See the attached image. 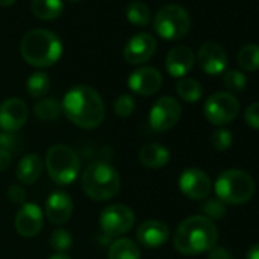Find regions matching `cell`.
Wrapping results in <instances>:
<instances>
[{
    "label": "cell",
    "mask_w": 259,
    "mask_h": 259,
    "mask_svg": "<svg viewBox=\"0 0 259 259\" xmlns=\"http://www.w3.org/2000/svg\"><path fill=\"white\" fill-rule=\"evenodd\" d=\"M179 188L191 200H204L212 191V180L203 169L188 168L179 177Z\"/></svg>",
    "instance_id": "8fae6325"
},
{
    "label": "cell",
    "mask_w": 259,
    "mask_h": 259,
    "mask_svg": "<svg viewBox=\"0 0 259 259\" xmlns=\"http://www.w3.org/2000/svg\"><path fill=\"white\" fill-rule=\"evenodd\" d=\"M34 113L40 120H55L61 113V104L55 98H43L34 105Z\"/></svg>",
    "instance_id": "484cf974"
},
{
    "label": "cell",
    "mask_w": 259,
    "mask_h": 259,
    "mask_svg": "<svg viewBox=\"0 0 259 259\" xmlns=\"http://www.w3.org/2000/svg\"><path fill=\"white\" fill-rule=\"evenodd\" d=\"M163 78L160 72L154 67H139L128 78V87L132 92L141 96H150L160 90Z\"/></svg>",
    "instance_id": "9a60e30c"
},
{
    "label": "cell",
    "mask_w": 259,
    "mask_h": 259,
    "mask_svg": "<svg viewBox=\"0 0 259 259\" xmlns=\"http://www.w3.org/2000/svg\"><path fill=\"white\" fill-rule=\"evenodd\" d=\"M84 194L95 201H107L120 189V177L114 166L104 160L89 163L81 177Z\"/></svg>",
    "instance_id": "277c9868"
},
{
    "label": "cell",
    "mask_w": 259,
    "mask_h": 259,
    "mask_svg": "<svg viewBox=\"0 0 259 259\" xmlns=\"http://www.w3.org/2000/svg\"><path fill=\"white\" fill-rule=\"evenodd\" d=\"M182 117V105L172 96H163L154 102L150 111V126L154 132H168Z\"/></svg>",
    "instance_id": "30bf717a"
},
{
    "label": "cell",
    "mask_w": 259,
    "mask_h": 259,
    "mask_svg": "<svg viewBox=\"0 0 259 259\" xmlns=\"http://www.w3.org/2000/svg\"><path fill=\"white\" fill-rule=\"evenodd\" d=\"M66 117L84 130L98 128L105 117V105L101 95L90 85L72 87L61 104Z\"/></svg>",
    "instance_id": "6da1fadb"
},
{
    "label": "cell",
    "mask_w": 259,
    "mask_h": 259,
    "mask_svg": "<svg viewBox=\"0 0 259 259\" xmlns=\"http://www.w3.org/2000/svg\"><path fill=\"white\" fill-rule=\"evenodd\" d=\"M138 241L147 248L162 247L169 239V227L159 220L144 221L138 229Z\"/></svg>",
    "instance_id": "d6986e66"
},
{
    "label": "cell",
    "mask_w": 259,
    "mask_h": 259,
    "mask_svg": "<svg viewBox=\"0 0 259 259\" xmlns=\"http://www.w3.org/2000/svg\"><path fill=\"white\" fill-rule=\"evenodd\" d=\"M49 259H70V257L67 254H64V253H57V254L51 256Z\"/></svg>",
    "instance_id": "60d3db41"
},
{
    "label": "cell",
    "mask_w": 259,
    "mask_h": 259,
    "mask_svg": "<svg viewBox=\"0 0 259 259\" xmlns=\"http://www.w3.org/2000/svg\"><path fill=\"white\" fill-rule=\"evenodd\" d=\"M210 144L217 151H227L233 144V136L227 128L220 126L218 130H215V132L212 133Z\"/></svg>",
    "instance_id": "4dcf8cb0"
},
{
    "label": "cell",
    "mask_w": 259,
    "mask_h": 259,
    "mask_svg": "<svg viewBox=\"0 0 259 259\" xmlns=\"http://www.w3.org/2000/svg\"><path fill=\"white\" fill-rule=\"evenodd\" d=\"M223 84L227 89L229 93H238L242 92L247 85V78L239 70H227L223 76Z\"/></svg>",
    "instance_id": "f546056e"
},
{
    "label": "cell",
    "mask_w": 259,
    "mask_h": 259,
    "mask_svg": "<svg viewBox=\"0 0 259 259\" xmlns=\"http://www.w3.org/2000/svg\"><path fill=\"white\" fill-rule=\"evenodd\" d=\"M43 210L35 203H25L19 209L14 224L16 230L23 238H34L43 229Z\"/></svg>",
    "instance_id": "5bb4252c"
},
{
    "label": "cell",
    "mask_w": 259,
    "mask_h": 259,
    "mask_svg": "<svg viewBox=\"0 0 259 259\" xmlns=\"http://www.w3.org/2000/svg\"><path fill=\"white\" fill-rule=\"evenodd\" d=\"M218 241V229L204 215H192L183 220L174 233V247L179 253L192 256L210 251Z\"/></svg>",
    "instance_id": "7a4b0ae2"
},
{
    "label": "cell",
    "mask_w": 259,
    "mask_h": 259,
    "mask_svg": "<svg viewBox=\"0 0 259 259\" xmlns=\"http://www.w3.org/2000/svg\"><path fill=\"white\" fill-rule=\"evenodd\" d=\"M195 64V55L188 46H176L172 48L165 60L166 70L174 78H185Z\"/></svg>",
    "instance_id": "e0dca14e"
},
{
    "label": "cell",
    "mask_w": 259,
    "mask_h": 259,
    "mask_svg": "<svg viewBox=\"0 0 259 259\" xmlns=\"http://www.w3.org/2000/svg\"><path fill=\"white\" fill-rule=\"evenodd\" d=\"M8 198L14 204H25L26 203V189L22 185H11L8 189Z\"/></svg>",
    "instance_id": "d590c367"
},
{
    "label": "cell",
    "mask_w": 259,
    "mask_h": 259,
    "mask_svg": "<svg viewBox=\"0 0 259 259\" xmlns=\"http://www.w3.org/2000/svg\"><path fill=\"white\" fill-rule=\"evenodd\" d=\"M125 16L128 22L136 26H147L151 22V13L147 4L144 2H132L126 7Z\"/></svg>",
    "instance_id": "4316f807"
},
{
    "label": "cell",
    "mask_w": 259,
    "mask_h": 259,
    "mask_svg": "<svg viewBox=\"0 0 259 259\" xmlns=\"http://www.w3.org/2000/svg\"><path fill=\"white\" fill-rule=\"evenodd\" d=\"M239 108L241 105L235 95L229 92H217L206 99L203 113L210 123L223 126L235 120L239 113Z\"/></svg>",
    "instance_id": "ba28073f"
},
{
    "label": "cell",
    "mask_w": 259,
    "mask_h": 259,
    "mask_svg": "<svg viewBox=\"0 0 259 259\" xmlns=\"http://www.w3.org/2000/svg\"><path fill=\"white\" fill-rule=\"evenodd\" d=\"M201 210H203V213H204L206 218H209L210 221H213V220L223 218L226 215V210L227 209H226V204L221 200H218V198H209V200H206L203 203Z\"/></svg>",
    "instance_id": "d6a6232c"
},
{
    "label": "cell",
    "mask_w": 259,
    "mask_h": 259,
    "mask_svg": "<svg viewBox=\"0 0 259 259\" xmlns=\"http://www.w3.org/2000/svg\"><path fill=\"white\" fill-rule=\"evenodd\" d=\"M135 212L125 204H111L102 209L99 215V226L105 236L116 238L130 232L135 226Z\"/></svg>",
    "instance_id": "9c48e42d"
},
{
    "label": "cell",
    "mask_w": 259,
    "mask_h": 259,
    "mask_svg": "<svg viewBox=\"0 0 259 259\" xmlns=\"http://www.w3.org/2000/svg\"><path fill=\"white\" fill-rule=\"evenodd\" d=\"M191 28L188 11L176 4L162 7L154 16V29L165 40H180Z\"/></svg>",
    "instance_id": "52a82bcc"
},
{
    "label": "cell",
    "mask_w": 259,
    "mask_h": 259,
    "mask_svg": "<svg viewBox=\"0 0 259 259\" xmlns=\"http://www.w3.org/2000/svg\"><path fill=\"white\" fill-rule=\"evenodd\" d=\"M157 49L156 38L148 32L136 34L123 48V60L128 64H142L153 58Z\"/></svg>",
    "instance_id": "4fadbf2b"
},
{
    "label": "cell",
    "mask_w": 259,
    "mask_h": 259,
    "mask_svg": "<svg viewBox=\"0 0 259 259\" xmlns=\"http://www.w3.org/2000/svg\"><path fill=\"white\" fill-rule=\"evenodd\" d=\"M49 244L57 253H66L67 250H70V247L73 244V238L69 230L57 229L52 232V235L49 238Z\"/></svg>",
    "instance_id": "f1b7e54d"
},
{
    "label": "cell",
    "mask_w": 259,
    "mask_h": 259,
    "mask_svg": "<svg viewBox=\"0 0 259 259\" xmlns=\"http://www.w3.org/2000/svg\"><path fill=\"white\" fill-rule=\"evenodd\" d=\"M207 259H233V256H232V253H230L227 248H224V247H217V245H215V247L209 251Z\"/></svg>",
    "instance_id": "8d00e7d4"
},
{
    "label": "cell",
    "mask_w": 259,
    "mask_h": 259,
    "mask_svg": "<svg viewBox=\"0 0 259 259\" xmlns=\"http://www.w3.org/2000/svg\"><path fill=\"white\" fill-rule=\"evenodd\" d=\"M73 213V201L69 194L55 191L46 201V217L52 224H64Z\"/></svg>",
    "instance_id": "ac0fdd59"
},
{
    "label": "cell",
    "mask_w": 259,
    "mask_h": 259,
    "mask_svg": "<svg viewBox=\"0 0 259 259\" xmlns=\"http://www.w3.org/2000/svg\"><path fill=\"white\" fill-rule=\"evenodd\" d=\"M51 89V78L45 72H34L26 81V90L34 98H43Z\"/></svg>",
    "instance_id": "83f0119b"
},
{
    "label": "cell",
    "mask_w": 259,
    "mask_h": 259,
    "mask_svg": "<svg viewBox=\"0 0 259 259\" xmlns=\"http://www.w3.org/2000/svg\"><path fill=\"white\" fill-rule=\"evenodd\" d=\"M217 198L224 204H242L254 195V180L244 169H226L215 180Z\"/></svg>",
    "instance_id": "5b68a950"
},
{
    "label": "cell",
    "mask_w": 259,
    "mask_h": 259,
    "mask_svg": "<svg viewBox=\"0 0 259 259\" xmlns=\"http://www.w3.org/2000/svg\"><path fill=\"white\" fill-rule=\"evenodd\" d=\"M245 259H259V244H254L247 250Z\"/></svg>",
    "instance_id": "f35d334b"
},
{
    "label": "cell",
    "mask_w": 259,
    "mask_h": 259,
    "mask_svg": "<svg viewBox=\"0 0 259 259\" xmlns=\"http://www.w3.org/2000/svg\"><path fill=\"white\" fill-rule=\"evenodd\" d=\"M136 108V102L133 99V96H130V95H119L114 102H113V110L114 113L119 116V117H128V116H132L133 111Z\"/></svg>",
    "instance_id": "1f68e13d"
},
{
    "label": "cell",
    "mask_w": 259,
    "mask_h": 259,
    "mask_svg": "<svg viewBox=\"0 0 259 259\" xmlns=\"http://www.w3.org/2000/svg\"><path fill=\"white\" fill-rule=\"evenodd\" d=\"M244 120L250 128L259 130V102H253L245 108Z\"/></svg>",
    "instance_id": "e575fe53"
},
{
    "label": "cell",
    "mask_w": 259,
    "mask_h": 259,
    "mask_svg": "<svg viewBox=\"0 0 259 259\" xmlns=\"http://www.w3.org/2000/svg\"><path fill=\"white\" fill-rule=\"evenodd\" d=\"M28 105L20 98H8L0 104V128L17 133L28 120Z\"/></svg>",
    "instance_id": "7c38bea8"
},
{
    "label": "cell",
    "mask_w": 259,
    "mask_h": 259,
    "mask_svg": "<svg viewBox=\"0 0 259 259\" xmlns=\"http://www.w3.org/2000/svg\"><path fill=\"white\" fill-rule=\"evenodd\" d=\"M236 61L239 67L244 70H248V72L259 70V45L251 43V45L242 46L236 55Z\"/></svg>",
    "instance_id": "cb8c5ba5"
},
{
    "label": "cell",
    "mask_w": 259,
    "mask_h": 259,
    "mask_svg": "<svg viewBox=\"0 0 259 259\" xmlns=\"http://www.w3.org/2000/svg\"><path fill=\"white\" fill-rule=\"evenodd\" d=\"M16 4V0H0V7H11Z\"/></svg>",
    "instance_id": "ab89813d"
},
{
    "label": "cell",
    "mask_w": 259,
    "mask_h": 259,
    "mask_svg": "<svg viewBox=\"0 0 259 259\" xmlns=\"http://www.w3.org/2000/svg\"><path fill=\"white\" fill-rule=\"evenodd\" d=\"M171 159V154L166 147L162 144H147L141 148L139 160L144 166L151 169L163 168Z\"/></svg>",
    "instance_id": "44dd1931"
},
{
    "label": "cell",
    "mask_w": 259,
    "mask_h": 259,
    "mask_svg": "<svg viewBox=\"0 0 259 259\" xmlns=\"http://www.w3.org/2000/svg\"><path fill=\"white\" fill-rule=\"evenodd\" d=\"M69 2H79V0H69Z\"/></svg>",
    "instance_id": "b9f144b4"
},
{
    "label": "cell",
    "mask_w": 259,
    "mask_h": 259,
    "mask_svg": "<svg viewBox=\"0 0 259 259\" xmlns=\"http://www.w3.org/2000/svg\"><path fill=\"white\" fill-rule=\"evenodd\" d=\"M176 90H177V95L186 102H197V101H200V98L203 95L201 84L194 78H182L177 82Z\"/></svg>",
    "instance_id": "d4e9b609"
},
{
    "label": "cell",
    "mask_w": 259,
    "mask_h": 259,
    "mask_svg": "<svg viewBox=\"0 0 259 259\" xmlns=\"http://www.w3.org/2000/svg\"><path fill=\"white\" fill-rule=\"evenodd\" d=\"M31 10L37 19L49 22L58 19L63 14L64 4L63 0H32Z\"/></svg>",
    "instance_id": "603a6c76"
},
{
    "label": "cell",
    "mask_w": 259,
    "mask_h": 259,
    "mask_svg": "<svg viewBox=\"0 0 259 259\" xmlns=\"http://www.w3.org/2000/svg\"><path fill=\"white\" fill-rule=\"evenodd\" d=\"M198 64L203 72L207 75H220L227 67V54L226 51L215 41H206L200 46L197 54Z\"/></svg>",
    "instance_id": "2e32d148"
},
{
    "label": "cell",
    "mask_w": 259,
    "mask_h": 259,
    "mask_svg": "<svg viewBox=\"0 0 259 259\" xmlns=\"http://www.w3.org/2000/svg\"><path fill=\"white\" fill-rule=\"evenodd\" d=\"M0 148L7 150L10 154L19 153L22 148V139L17 133L11 132H2L0 133Z\"/></svg>",
    "instance_id": "836d02e7"
},
{
    "label": "cell",
    "mask_w": 259,
    "mask_h": 259,
    "mask_svg": "<svg viewBox=\"0 0 259 259\" xmlns=\"http://www.w3.org/2000/svg\"><path fill=\"white\" fill-rule=\"evenodd\" d=\"M23 60L32 67L46 69L54 66L63 54V43L57 34L48 29H32L26 32L20 43Z\"/></svg>",
    "instance_id": "3957f363"
},
{
    "label": "cell",
    "mask_w": 259,
    "mask_h": 259,
    "mask_svg": "<svg viewBox=\"0 0 259 259\" xmlns=\"http://www.w3.org/2000/svg\"><path fill=\"white\" fill-rule=\"evenodd\" d=\"M45 169V163L38 154H26L17 165V179L23 185L35 183Z\"/></svg>",
    "instance_id": "ffe728a7"
},
{
    "label": "cell",
    "mask_w": 259,
    "mask_h": 259,
    "mask_svg": "<svg viewBox=\"0 0 259 259\" xmlns=\"http://www.w3.org/2000/svg\"><path fill=\"white\" fill-rule=\"evenodd\" d=\"M11 162H13V154H10L4 148H0V172L7 171L11 166Z\"/></svg>",
    "instance_id": "74e56055"
},
{
    "label": "cell",
    "mask_w": 259,
    "mask_h": 259,
    "mask_svg": "<svg viewBox=\"0 0 259 259\" xmlns=\"http://www.w3.org/2000/svg\"><path fill=\"white\" fill-rule=\"evenodd\" d=\"M108 259H141L139 245L130 238H117L108 247Z\"/></svg>",
    "instance_id": "7402d4cb"
},
{
    "label": "cell",
    "mask_w": 259,
    "mask_h": 259,
    "mask_svg": "<svg viewBox=\"0 0 259 259\" xmlns=\"http://www.w3.org/2000/svg\"><path fill=\"white\" fill-rule=\"evenodd\" d=\"M45 166L54 183L67 186L73 183L79 174V157L67 145L58 144L48 150Z\"/></svg>",
    "instance_id": "8992f818"
}]
</instances>
